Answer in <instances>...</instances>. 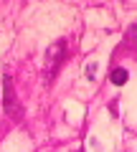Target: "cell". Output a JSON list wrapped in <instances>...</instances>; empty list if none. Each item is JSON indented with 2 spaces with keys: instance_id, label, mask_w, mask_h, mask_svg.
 <instances>
[{
  "instance_id": "6da1fadb",
  "label": "cell",
  "mask_w": 137,
  "mask_h": 152,
  "mask_svg": "<svg viewBox=\"0 0 137 152\" xmlns=\"http://www.w3.org/2000/svg\"><path fill=\"white\" fill-rule=\"evenodd\" d=\"M3 107H5V114L8 117H13V119H18L23 114V109H21V104H18V99H15V86H13V79L10 76H5L3 79Z\"/></svg>"
},
{
  "instance_id": "3957f363",
  "label": "cell",
  "mask_w": 137,
  "mask_h": 152,
  "mask_svg": "<svg viewBox=\"0 0 137 152\" xmlns=\"http://www.w3.org/2000/svg\"><path fill=\"white\" fill-rule=\"evenodd\" d=\"M112 84H117V86L127 84V71L125 69H114V71H112Z\"/></svg>"
},
{
  "instance_id": "7a4b0ae2",
  "label": "cell",
  "mask_w": 137,
  "mask_h": 152,
  "mask_svg": "<svg viewBox=\"0 0 137 152\" xmlns=\"http://www.w3.org/2000/svg\"><path fill=\"white\" fill-rule=\"evenodd\" d=\"M56 53H64V41H59V43H53L48 48V58H46V61H48V64H46V66H48V79H53L56 69L61 66V58H56Z\"/></svg>"
}]
</instances>
